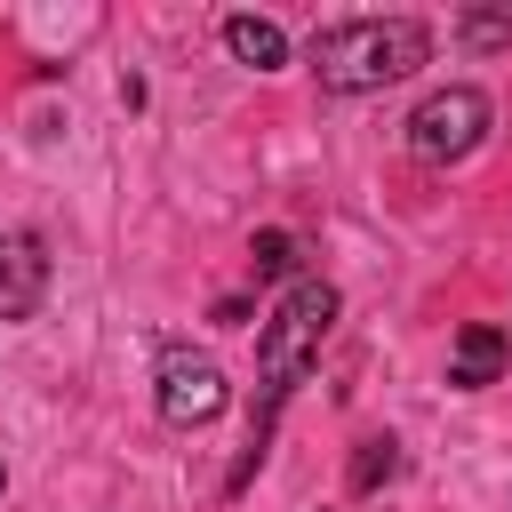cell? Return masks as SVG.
<instances>
[{"instance_id": "cell-11", "label": "cell", "mask_w": 512, "mask_h": 512, "mask_svg": "<svg viewBox=\"0 0 512 512\" xmlns=\"http://www.w3.org/2000/svg\"><path fill=\"white\" fill-rule=\"evenodd\" d=\"M0 480H8V472H0Z\"/></svg>"}, {"instance_id": "cell-5", "label": "cell", "mask_w": 512, "mask_h": 512, "mask_svg": "<svg viewBox=\"0 0 512 512\" xmlns=\"http://www.w3.org/2000/svg\"><path fill=\"white\" fill-rule=\"evenodd\" d=\"M48 296V240L32 224L0 232V320H32Z\"/></svg>"}, {"instance_id": "cell-7", "label": "cell", "mask_w": 512, "mask_h": 512, "mask_svg": "<svg viewBox=\"0 0 512 512\" xmlns=\"http://www.w3.org/2000/svg\"><path fill=\"white\" fill-rule=\"evenodd\" d=\"M224 48H232L240 64H256V72H280V64H288V32H280L272 16H224Z\"/></svg>"}, {"instance_id": "cell-10", "label": "cell", "mask_w": 512, "mask_h": 512, "mask_svg": "<svg viewBox=\"0 0 512 512\" xmlns=\"http://www.w3.org/2000/svg\"><path fill=\"white\" fill-rule=\"evenodd\" d=\"M248 264H256V280H288V272H296V232H280V224L256 232V240H248Z\"/></svg>"}, {"instance_id": "cell-8", "label": "cell", "mask_w": 512, "mask_h": 512, "mask_svg": "<svg viewBox=\"0 0 512 512\" xmlns=\"http://www.w3.org/2000/svg\"><path fill=\"white\" fill-rule=\"evenodd\" d=\"M392 472H400V440H392V432H368V440L352 448V472H344V488H352V496H376Z\"/></svg>"}, {"instance_id": "cell-9", "label": "cell", "mask_w": 512, "mask_h": 512, "mask_svg": "<svg viewBox=\"0 0 512 512\" xmlns=\"http://www.w3.org/2000/svg\"><path fill=\"white\" fill-rule=\"evenodd\" d=\"M456 40H464L472 56L512 48V8H464V16H456Z\"/></svg>"}, {"instance_id": "cell-3", "label": "cell", "mask_w": 512, "mask_h": 512, "mask_svg": "<svg viewBox=\"0 0 512 512\" xmlns=\"http://www.w3.org/2000/svg\"><path fill=\"white\" fill-rule=\"evenodd\" d=\"M488 120H496V104H488L472 80L432 88V96L408 112V152H416V160H432V168H448V160H464V152H480V144H488Z\"/></svg>"}, {"instance_id": "cell-2", "label": "cell", "mask_w": 512, "mask_h": 512, "mask_svg": "<svg viewBox=\"0 0 512 512\" xmlns=\"http://www.w3.org/2000/svg\"><path fill=\"white\" fill-rule=\"evenodd\" d=\"M328 328H336V288H328V280H288V296H280V304H272V320L256 328V376H264V408H280V400L304 384V368L320 360Z\"/></svg>"}, {"instance_id": "cell-4", "label": "cell", "mask_w": 512, "mask_h": 512, "mask_svg": "<svg viewBox=\"0 0 512 512\" xmlns=\"http://www.w3.org/2000/svg\"><path fill=\"white\" fill-rule=\"evenodd\" d=\"M152 384H160V416H168V424H208V416H224V400H232L224 368H216L208 352H192V344H160Z\"/></svg>"}, {"instance_id": "cell-6", "label": "cell", "mask_w": 512, "mask_h": 512, "mask_svg": "<svg viewBox=\"0 0 512 512\" xmlns=\"http://www.w3.org/2000/svg\"><path fill=\"white\" fill-rule=\"evenodd\" d=\"M504 360H512V336H504L496 320H472V328L456 336V352H448V384H456V392H480V384L504 376Z\"/></svg>"}, {"instance_id": "cell-1", "label": "cell", "mask_w": 512, "mask_h": 512, "mask_svg": "<svg viewBox=\"0 0 512 512\" xmlns=\"http://www.w3.org/2000/svg\"><path fill=\"white\" fill-rule=\"evenodd\" d=\"M424 56H432V32H424L416 16H344V24H320V32H312V72H320L328 96L392 88V80H408Z\"/></svg>"}]
</instances>
